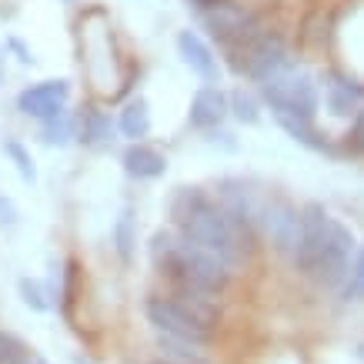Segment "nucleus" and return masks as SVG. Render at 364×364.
Masks as SVG:
<instances>
[{"instance_id":"6ab92c4d","label":"nucleus","mask_w":364,"mask_h":364,"mask_svg":"<svg viewBox=\"0 0 364 364\" xmlns=\"http://www.w3.org/2000/svg\"><path fill=\"white\" fill-rule=\"evenodd\" d=\"M111 247L124 267L137 261V247H141V224H137V208L124 204L111 224Z\"/></svg>"},{"instance_id":"0eeeda50","label":"nucleus","mask_w":364,"mask_h":364,"mask_svg":"<svg viewBox=\"0 0 364 364\" xmlns=\"http://www.w3.org/2000/svg\"><path fill=\"white\" fill-rule=\"evenodd\" d=\"M198 31L218 47V54L228 57L264 27V14L254 11L247 0H210L198 14Z\"/></svg>"},{"instance_id":"bb28decb","label":"nucleus","mask_w":364,"mask_h":364,"mask_svg":"<svg viewBox=\"0 0 364 364\" xmlns=\"http://www.w3.org/2000/svg\"><path fill=\"white\" fill-rule=\"evenodd\" d=\"M23 351H31V344L23 341L21 334L7 331V328H0V364L14 361V358H21Z\"/></svg>"},{"instance_id":"f03ea898","label":"nucleus","mask_w":364,"mask_h":364,"mask_svg":"<svg viewBox=\"0 0 364 364\" xmlns=\"http://www.w3.org/2000/svg\"><path fill=\"white\" fill-rule=\"evenodd\" d=\"M77 37H80V70L87 74L94 97L117 100L121 94H131L134 70H141V67L121 64L117 47H114V27L107 21L104 7H90V11L80 14Z\"/></svg>"},{"instance_id":"2eb2a0df","label":"nucleus","mask_w":364,"mask_h":364,"mask_svg":"<svg viewBox=\"0 0 364 364\" xmlns=\"http://www.w3.org/2000/svg\"><path fill=\"white\" fill-rule=\"evenodd\" d=\"M228 121H231L228 87L224 84H200L188 100V127L198 134H208L214 127H224Z\"/></svg>"},{"instance_id":"423d86ee","label":"nucleus","mask_w":364,"mask_h":364,"mask_svg":"<svg viewBox=\"0 0 364 364\" xmlns=\"http://www.w3.org/2000/svg\"><path fill=\"white\" fill-rule=\"evenodd\" d=\"M221 60H224V70H231L237 80L257 87L261 80H267L271 74H277V70H284V67L294 64L298 57H294V47L287 41V33L271 27V23H264L247 44L237 47L234 54L221 57Z\"/></svg>"},{"instance_id":"a878e982","label":"nucleus","mask_w":364,"mask_h":364,"mask_svg":"<svg viewBox=\"0 0 364 364\" xmlns=\"http://www.w3.org/2000/svg\"><path fill=\"white\" fill-rule=\"evenodd\" d=\"M204 137V144L208 147H214V151H221V154H237L241 151V137L224 124V127H214V131H208V134H200Z\"/></svg>"},{"instance_id":"cd10ccee","label":"nucleus","mask_w":364,"mask_h":364,"mask_svg":"<svg viewBox=\"0 0 364 364\" xmlns=\"http://www.w3.org/2000/svg\"><path fill=\"white\" fill-rule=\"evenodd\" d=\"M4 50H7V57H14V60H17L21 67H33V64H37L33 50L23 44L17 33H4Z\"/></svg>"},{"instance_id":"7ed1b4c3","label":"nucleus","mask_w":364,"mask_h":364,"mask_svg":"<svg viewBox=\"0 0 364 364\" xmlns=\"http://www.w3.org/2000/svg\"><path fill=\"white\" fill-rule=\"evenodd\" d=\"M177 231L184 234L191 244H198L204 251L218 254V257L228 261L234 271L254 267L257 254L264 251L261 241H257V231H254L251 224L241 221V218H234L231 210H224L214 198H210L184 228H177Z\"/></svg>"},{"instance_id":"393cba45","label":"nucleus","mask_w":364,"mask_h":364,"mask_svg":"<svg viewBox=\"0 0 364 364\" xmlns=\"http://www.w3.org/2000/svg\"><path fill=\"white\" fill-rule=\"evenodd\" d=\"M341 301H364V247H358L351 261V271L344 277V284L338 287Z\"/></svg>"},{"instance_id":"aec40b11","label":"nucleus","mask_w":364,"mask_h":364,"mask_svg":"<svg viewBox=\"0 0 364 364\" xmlns=\"http://www.w3.org/2000/svg\"><path fill=\"white\" fill-rule=\"evenodd\" d=\"M208 200H210L208 184H177V188L167 194V208H164L167 224H171V228H184Z\"/></svg>"},{"instance_id":"39448f33","label":"nucleus","mask_w":364,"mask_h":364,"mask_svg":"<svg viewBox=\"0 0 364 364\" xmlns=\"http://www.w3.org/2000/svg\"><path fill=\"white\" fill-rule=\"evenodd\" d=\"M257 94L264 100L267 114H294V117H304V121H318L321 114V77L311 74L301 60H294L284 70L261 80Z\"/></svg>"},{"instance_id":"20e7f679","label":"nucleus","mask_w":364,"mask_h":364,"mask_svg":"<svg viewBox=\"0 0 364 364\" xmlns=\"http://www.w3.org/2000/svg\"><path fill=\"white\" fill-rule=\"evenodd\" d=\"M241 271H234L228 261H221L218 254L204 251L198 244H191L184 234H181V241H177L174 254H171V261L167 267L161 271V281L164 284H184V287H198V291H210V294H228L234 287Z\"/></svg>"},{"instance_id":"9d476101","label":"nucleus","mask_w":364,"mask_h":364,"mask_svg":"<svg viewBox=\"0 0 364 364\" xmlns=\"http://www.w3.org/2000/svg\"><path fill=\"white\" fill-rule=\"evenodd\" d=\"M70 97H74V84L70 77H44L33 80V84H23L14 97V107L21 117L41 124L47 117H57L60 111L70 107Z\"/></svg>"},{"instance_id":"dca6fc26","label":"nucleus","mask_w":364,"mask_h":364,"mask_svg":"<svg viewBox=\"0 0 364 364\" xmlns=\"http://www.w3.org/2000/svg\"><path fill=\"white\" fill-rule=\"evenodd\" d=\"M167 154L161 147H154L151 141H127L121 151V171L127 181L134 184H154L161 177L167 174Z\"/></svg>"},{"instance_id":"4be33fe9","label":"nucleus","mask_w":364,"mask_h":364,"mask_svg":"<svg viewBox=\"0 0 364 364\" xmlns=\"http://www.w3.org/2000/svg\"><path fill=\"white\" fill-rule=\"evenodd\" d=\"M37 141L50 147V151L74 147L77 144V114H74V107H67L57 117H47V121L37 124Z\"/></svg>"},{"instance_id":"c85d7f7f","label":"nucleus","mask_w":364,"mask_h":364,"mask_svg":"<svg viewBox=\"0 0 364 364\" xmlns=\"http://www.w3.org/2000/svg\"><path fill=\"white\" fill-rule=\"evenodd\" d=\"M344 151H348V154L364 157V107L354 114L351 127H348V137H344Z\"/></svg>"},{"instance_id":"b1692460","label":"nucleus","mask_w":364,"mask_h":364,"mask_svg":"<svg viewBox=\"0 0 364 364\" xmlns=\"http://www.w3.org/2000/svg\"><path fill=\"white\" fill-rule=\"evenodd\" d=\"M0 154L7 157L14 164V171H17V177H21L23 184H37V161H33L31 147L21 141V137H14V134H4L0 137Z\"/></svg>"},{"instance_id":"6e6552de","label":"nucleus","mask_w":364,"mask_h":364,"mask_svg":"<svg viewBox=\"0 0 364 364\" xmlns=\"http://www.w3.org/2000/svg\"><path fill=\"white\" fill-rule=\"evenodd\" d=\"M254 231H257V241H261L264 251L287 261L301 237V204H294L281 191L267 188L261 210H257V221H254Z\"/></svg>"},{"instance_id":"2f4dec72","label":"nucleus","mask_w":364,"mask_h":364,"mask_svg":"<svg viewBox=\"0 0 364 364\" xmlns=\"http://www.w3.org/2000/svg\"><path fill=\"white\" fill-rule=\"evenodd\" d=\"M4 74H7V50H4V37H0V84H4Z\"/></svg>"},{"instance_id":"1a4fd4ad","label":"nucleus","mask_w":364,"mask_h":364,"mask_svg":"<svg viewBox=\"0 0 364 364\" xmlns=\"http://www.w3.org/2000/svg\"><path fill=\"white\" fill-rule=\"evenodd\" d=\"M141 311H144V321L151 324L154 334H164V338H181V341H191V344H204L208 348L214 341V331H208L204 324L191 318L188 311L181 308L164 287L161 291H147L141 301Z\"/></svg>"},{"instance_id":"ddd939ff","label":"nucleus","mask_w":364,"mask_h":364,"mask_svg":"<svg viewBox=\"0 0 364 364\" xmlns=\"http://www.w3.org/2000/svg\"><path fill=\"white\" fill-rule=\"evenodd\" d=\"M77 147L84 151H111L121 141L117 117H114L100 100H84L77 111Z\"/></svg>"},{"instance_id":"72a5a7b5","label":"nucleus","mask_w":364,"mask_h":364,"mask_svg":"<svg viewBox=\"0 0 364 364\" xmlns=\"http://www.w3.org/2000/svg\"><path fill=\"white\" fill-rule=\"evenodd\" d=\"M144 364H171V361H164V358H157V361H144Z\"/></svg>"},{"instance_id":"f704fd0d","label":"nucleus","mask_w":364,"mask_h":364,"mask_svg":"<svg viewBox=\"0 0 364 364\" xmlns=\"http://www.w3.org/2000/svg\"><path fill=\"white\" fill-rule=\"evenodd\" d=\"M64 4H70V7H77V4H84V0H64Z\"/></svg>"},{"instance_id":"f257e3e1","label":"nucleus","mask_w":364,"mask_h":364,"mask_svg":"<svg viewBox=\"0 0 364 364\" xmlns=\"http://www.w3.org/2000/svg\"><path fill=\"white\" fill-rule=\"evenodd\" d=\"M354 254H358V234L351 231V224H344L321 200H304L298 247L287 257L291 271H298L324 291H338L351 271Z\"/></svg>"},{"instance_id":"473e14b6","label":"nucleus","mask_w":364,"mask_h":364,"mask_svg":"<svg viewBox=\"0 0 364 364\" xmlns=\"http://www.w3.org/2000/svg\"><path fill=\"white\" fill-rule=\"evenodd\" d=\"M354 354H358V361H361V364H364V341H361V344H358V351H354Z\"/></svg>"},{"instance_id":"c756f323","label":"nucleus","mask_w":364,"mask_h":364,"mask_svg":"<svg viewBox=\"0 0 364 364\" xmlns=\"http://www.w3.org/2000/svg\"><path fill=\"white\" fill-rule=\"evenodd\" d=\"M21 228V208L11 194L0 191V231H17Z\"/></svg>"},{"instance_id":"412c9836","label":"nucleus","mask_w":364,"mask_h":364,"mask_svg":"<svg viewBox=\"0 0 364 364\" xmlns=\"http://www.w3.org/2000/svg\"><path fill=\"white\" fill-rule=\"evenodd\" d=\"M228 114L241 127H257V124L264 121L267 111L254 84H237V87H228Z\"/></svg>"},{"instance_id":"9b49d317","label":"nucleus","mask_w":364,"mask_h":364,"mask_svg":"<svg viewBox=\"0 0 364 364\" xmlns=\"http://www.w3.org/2000/svg\"><path fill=\"white\" fill-rule=\"evenodd\" d=\"M174 50H177V57H181V64L188 67L200 84H221L224 60H221V54H218V47L210 44L198 27H181V31L174 33Z\"/></svg>"},{"instance_id":"a211bd4d","label":"nucleus","mask_w":364,"mask_h":364,"mask_svg":"<svg viewBox=\"0 0 364 364\" xmlns=\"http://www.w3.org/2000/svg\"><path fill=\"white\" fill-rule=\"evenodd\" d=\"M117 134L121 141H147L154 131V111H151V100L144 94H127L117 107Z\"/></svg>"},{"instance_id":"7c9ffc66","label":"nucleus","mask_w":364,"mask_h":364,"mask_svg":"<svg viewBox=\"0 0 364 364\" xmlns=\"http://www.w3.org/2000/svg\"><path fill=\"white\" fill-rule=\"evenodd\" d=\"M7 364H47V361H44V358H41V354H37V351L31 348V351H23L21 358H14V361H7Z\"/></svg>"},{"instance_id":"f3484780","label":"nucleus","mask_w":364,"mask_h":364,"mask_svg":"<svg viewBox=\"0 0 364 364\" xmlns=\"http://www.w3.org/2000/svg\"><path fill=\"white\" fill-rule=\"evenodd\" d=\"M164 291L188 311L198 324H204L208 331H218V328H221V321H224L221 294H210V291H198V287H184V284H164Z\"/></svg>"},{"instance_id":"5701e85b","label":"nucleus","mask_w":364,"mask_h":364,"mask_svg":"<svg viewBox=\"0 0 364 364\" xmlns=\"http://www.w3.org/2000/svg\"><path fill=\"white\" fill-rule=\"evenodd\" d=\"M17 298L23 301V308H31L33 314H47V311L57 308V298L50 284L44 277H33V274H21L17 277Z\"/></svg>"},{"instance_id":"4468645a","label":"nucleus","mask_w":364,"mask_h":364,"mask_svg":"<svg viewBox=\"0 0 364 364\" xmlns=\"http://www.w3.org/2000/svg\"><path fill=\"white\" fill-rule=\"evenodd\" d=\"M321 107L338 121H354V114L364 107V84L344 70H328L321 77Z\"/></svg>"},{"instance_id":"f8f14e48","label":"nucleus","mask_w":364,"mask_h":364,"mask_svg":"<svg viewBox=\"0 0 364 364\" xmlns=\"http://www.w3.org/2000/svg\"><path fill=\"white\" fill-rule=\"evenodd\" d=\"M210 198L218 200L224 210H231L234 218H241L254 228L257 221V210H261V200H264V184L254 181V177L244 174H224L218 181H210Z\"/></svg>"}]
</instances>
